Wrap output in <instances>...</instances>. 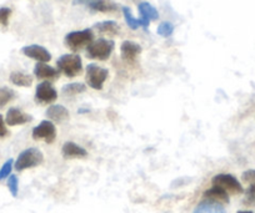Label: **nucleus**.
<instances>
[{
    "mask_svg": "<svg viewBox=\"0 0 255 213\" xmlns=\"http://www.w3.org/2000/svg\"><path fill=\"white\" fill-rule=\"evenodd\" d=\"M75 3H83L92 10L102 11V13H109L118 9L117 4L113 3L112 0H77Z\"/></svg>",
    "mask_w": 255,
    "mask_h": 213,
    "instance_id": "ddd939ff",
    "label": "nucleus"
},
{
    "mask_svg": "<svg viewBox=\"0 0 255 213\" xmlns=\"http://www.w3.org/2000/svg\"><path fill=\"white\" fill-rule=\"evenodd\" d=\"M58 70L61 71L65 76L75 77L80 75L83 70L82 59L78 54H65L61 55L56 61Z\"/></svg>",
    "mask_w": 255,
    "mask_h": 213,
    "instance_id": "f257e3e1",
    "label": "nucleus"
},
{
    "mask_svg": "<svg viewBox=\"0 0 255 213\" xmlns=\"http://www.w3.org/2000/svg\"><path fill=\"white\" fill-rule=\"evenodd\" d=\"M8 188L10 191L11 196L13 197H16L18 196V191H19V181L18 177L15 175H10L8 178Z\"/></svg>",
    "mask_w": 255,
    "mask_h": 213,
    "instance_id": "a878e982",
    "label": "nucleus"
},
{
    "mask_svg": "<svg viewBox=\"0 0 255 213\" xmlns=\"http://www.w3.org/2000/svg\"><path fill=\"white\" fill-rule=\"evenodd\" d=\"M238 213H253L252 211H239Z\"/></svg>",
    "mask_w": 255,
    "mask_h": 213,
    "instance_id": "7c9ffc66",
    "label": "nucleus"
},
{
    "mask_svg": "<svg viewBox=\"0 0 255 213\" xmlns=\"http://www.w3.org/2000/svg\"><path fill=\"white\" fill-rule=\"evenodd\" d=\"M9 80L14 85L21 87H29L33 84V77L30 75L25 74V72H21V71H14V72H11L10 76H9Z\"/></svg>",
    "mask_w": 255,
    "mask_h": 213,
    "instance_id": "6ab92c4d",
    "label": "nucleus"
},
{
    "mask_svg": "<svg viewBox=\"0 0 255 213\" xmlns=\"http://www.w3.org/2000/svg\"><path fill=\"white\" fill-rule=\"evenodd\" d=\"M33 120V117L30 115L25 114L24 111H21L20 109H16V107H11L8 110L5 116V122L9 126H18V125H24L26 122H30Z\"/></svg>",
    "mask_w": 255,
    "mask_h": 213,
    "instance_id": "4468645a",
    "label": "nucleus"
},
{
    "mask_svg": "<svg viewBox=\"0 0 255 213\" xmlns=\"http://www.w3.org/2000/svg\"><path fill=\"white\" fill-rule=\"evenodd\" d=\"M31 136L34 140H43L48 143H53L54 140L56 139L55 125L49 120H44L38 126L34 127Z\"/></svg>",
    "mask_w": 255,
    "mask_h": 213,
    "instance_id": "0eeeda50",
    "label": "nucleus"
},
{
    "mask_svg": "<svg viewBox=\"0 0 255 213\" xmlns=\"http://www.w3.org/2000/svg\"><path fill=\"white\" fill-rule=\"evenodd\" d=\"M85 90H87L85 84H82V82H72V84H68L65 86H63L61 92H63L64 96H75V95L85 92Z\"/></svg>",
    "mask_w": 255,
    "mask_h": 213,
    "instance_id": "412c9836",
    "label": "nucleus"
},
{
    "mask_svg": "<svg viewBox=\"0 0 255 213\" xmlns=\"http://www.w3.org/2000/svg\"><path fill=\"white\" fill-rule=\"evenodd\" d=\"M65 45L73 51H78L80 49L89 46L94 41V33L92 29H84L80 31H72L65 36Z\"/></svg>",
    "mask_w": 255,
    "mask_h": 213,
    "instance_id": "20e7f679",
    "label": "nucleus"
},
{
    "mask_svg": "<svg viewBox=\"0 0 255 213\" xmlns=\"http://www.w3.org/2000/svg\"><path fill=\"white\" fill-rule=\"evenodd\" d=\"M61 155L65 160H72V158H84L88 156V151L83 148L82 146L77 145L74 142L68 141L63 145L61 148Z\"/></svg>",
    "mask_w": 255,
    "mask_h": 213,
    "instance_id": "f8f14e48",
    "label": "nucleus"
},
{
    "mask_svg": "<svg viewBox=\"0 0 255 213\" xmlns=\"http://www.w3.org/2000/svg\"><path fill=\"white\" fill-rule=\"evenodd\" d=\"M194 213H227V212H225L223 205L203 200L202 202L195 207Z\"/></svg>",
    "mask_w": 255,
    "mask_h": 213,
    "instance_id": "a211bd4d",
    "label": "nucleus"
},
{
    "mask_svg": "<svg viewBox=\"0 0 255 213\" xmlns=\"http://www.w3.org/2000/svg\"><path fill=\"white\" fill-rule=\"evenodd\" d=\"M10 15H11L10 8H0V25L8 26Z\"/></svg>",
    "mask_w": 255,
    "mask_h": 213,
    "instance_id": "bb28decb",
    "label": "nucleus"
},
{
    "mask_svg": "<svg viewBox=\"0 0 255 213\" xmlns=\"http://www.w3.org/2000/svg\"><path fill=\"white\" fill-rule=\"evenodd\" d=\"M212 183L213 186L220 187L229 195H242V193H244V188H243L242 183L229 173H219V175L214 176Z\"/></svg>",
    "mask_w": 255,
    "mask_h": 213,
    "instance_id": "39448f33",
    "label": "nucleus"
},
{
    "mask_svg": "<svg viewBox=\"0 0 255 213\" xmlns=\"http://www.w3.org/2000/svg\"><path fill=\"white\" fill-rule=\"evenodd\" d=\"M94 29H97L99 33L108 34V35H117V34L119 33V25H118L115 21L112 20L102 21V23L95 24Z\"/></svg>",
    "mask_w": 255,
    "mask_h": 213,
    "instance_id": "aec40b11",
    "label": "nucleus"
},
{
    "mask_svg": "<svg viewBox=\"0 0 255 213\" xmlns=\"http://www.w3.org/2000/svg\"><path fill=\"white\" fill-rule=\"evenodd\" d=\"M203 200L210 201V202L219 203V205H228L229 203V193L225 192L220 187L213 186L212 188L207 190L203 195Z\"/></svg>",
    "mask_w": 255,
    "mask_h": 213,
    "instance_id": "2eb2a0df",
    "label": "nucleus"
},
{
    "mask_svg": "<svg viewBox=\"0 0 255 213\" xmlns=\"http://www.w3.org/2000/svg\"><path fill=\"white\" fill-rule=\"evenodd\" d=\"M245 195H247L245 196V201H244L245 205H248V206L255 205V183L248 188L247 192H245Z\"/></svg>",
    "mask_w": 255,
    "mask_h": 213,
    "instance_id": "cd10ccee",
    "label": "nucleus"
},
{
    "mask_svg": "<svg viewBox=\"0 0 255 213\" xmlns=\"http://www.w3.org/2000/svg\"><path fill=\"white\" fill-rule=\"evenodd\" d=\"M109 76V71L97 64H89L87 66V82L92 89L102 90L105 80Z\"/></svg>",
    "mask_w": 255,
    "mask_h": 213,
    "instance_id": "423d86ee",
    "label": "nucleus"
},
{
    "mask_svg": "<svg viewBox=\"0 0 255 213\" xmlns=\"http://www.w3.org/2000/svg\"><path fill=\"white\" fill-rule=\"evenodd\" d=\"M21 53L28 58L34 59L38 63H49L51 60V54L44 46L40 45H28L21 49Z\"/></svg>",
    "mask_w": 255,
    "mask_h": 213,
    "instance_id": "1a4fd4ad",
    "label": "nucleus"
},
{
    "mask_svg": "<svg viewBox=\"0 0 255 213\" xmlns=\"http://www.w3.org/2000/svg\"><path fill=\"white\" fill-rule=\"evenodd\" d=\"M139 13H140V20H141V28L148 30L149 23L151 20H158L159 13L151 4L149 3H140L139 4Z\"/></svg>",
    "mask_w": 255,
    "mask_h": 213,
    "instance_id": "9d476101",
    "label": "nucleus"
},
{
    "mask_svg": "<svg viewBox=\"0 0 255 213\" xmlns=\"http://www.w3.org/2000/svg\"><path fill=\"white\" fill-rule=\"evenodd\" d=\"M14 97H15L14 90L9 89V87H0V107L5 106Z\"/></svg>",
    "mask_w": 255,
    "mask_h": 213,
    "instance_id": "5701e85b",
    "label": "nucleus"
},
{
    "mask_svg": "<svg viewBox=\"0 0 255 213\" xmlns=\"http://www.w3.org/2000/svg\"><path fill=\"white\" fill-rule=\"evenodd\" d=\"M13 165H14V161L13 158H9L5 163L3 165V167L0 168V181L5 180L10 176L11 170H13Z\"/></svg>",
    "mask_w": 255,
    "mask_h": 213,
    "instance_id": "393cba45",
    "label": "nucleus"
},
{
    "mask_svg": "<svg viewBox=\"0 0 255 213\" xmlns=\"http://www.w3.org/2000/svg\"><path fill=\"white\" fill-rule=\"evenodd\" d=\"M115 48V44L113 40H108V39H98L94 40L89 46L87 48V56L89 59H94V60L105 61L110 58L113 50Z\"/></svg>",
    "mask_w": 255,
    "mask_h": 213,
    "instance_id": "7ed1b4c3",
    "label": "nucleus"
},
{
    "mask_svg": "<svg viewBox=\"0 0 255 213\" xmlns=\"http://www.w3.org/2000/svg\"><path fill=\"white\" fill-rule=\"evenodd\" d=\"M141 53V46L138 43L134 41L127 40L122 44L120 46V54H122V59L127 63H134L136 56Z\"/></svg>",
    "mask_w": 255,
    "mask_h": 213,
    "instance_id": "9b49d317",
    "label": "nucleus"
},
{
    "mask_svg": "<svg viewBox=\"0 0 255 213\" xmlns=\"http://www.w3.org/2000/svg\"><path fill=\"white\" fill-rule=\"evenodd\" d=\"M123 14H124L125 21H127V24L129 28L133 29V30H136L138 28H140L141 20L140 19L134 18L133 14H131L130 8H128V6H123Z\"/></svg>",
    "mask_w": 255,
    "mask_h": 213,
    "instance_id": "4be33fe9",
    "label": "nucleus"
},
{
    "mask_svg": "<svg viewBox=\"0 0 255 213\" xmlns=\"http://www.w3.org/2000/svg\"><path fill=\"white\" fill-rule=\"evenodd\" d=\"M46 117L49 119V121H55L58 124L61 122H65L67 120H69L70 114L68 111V109L63 105H51L50 107H48L45 112Z\"/></svg>",
    "mask_w": 255,
    "mask_h": 213,
    "instance_id": "dca6fc26",
    "label": "nucleus"
},
{
    "mask_svg": "<svg viewBox=\"0 0 255 213\" xmlns=\"http://www.w3.org/2000/svg\"><path fill=\"white\" fill-rule=\"evenodd\" d=\"M9 135L8 129L5 126V120H4L3 115H0V137L3 139V137H6Z\"/></svg>",
    "mask_w": 255,
    "mask_h": 213,
    "instance_id": "c756f323",
    "label": "nucleus"
},
{
    "mask_svg": "<svg viewBox=\"0 0 255 213\" xmlns=\"http://www.w3.org/2000/svg\"><path fill=\"white\" fill-rule=\"evenodd\" d=\"M43 161L44 155L40 150H38L36 147H29L18 156L14 166H15L16 171H24L28 168L38 167L39 165L43 163Z\"/></svg>",
    "mask_w": 255,
    "mask_h": 213,
    "instance_id": "f03ea898",
    "label": "nucleus"
},
{
    "mask_svg": "<svg viewBox=\"0 0 255 213\" xmlns=\"http://www.w3.org/2000/svg\"><path fill=\"white\" fill-rule=\"evenodd\" d=\"M60 71L45 63H38L34 66V75L40 80H54L59 77Z\"/></svg>",
    "mask_w": 255,
    "mask_h": 213,
    "instance_id": "f3484780",
    "label": "nucleus"
},
{
    "mask_svg": "<svg viewBox=\"0 0 255 213\" xmlns=\"http://www.w3.org/2000/svg\"><path fill=\"white\" fill-rule=\"evenodd\" d=\"M158 34L160 36H163V38H169V36L173 35L174 33V25L171 23H169V21H164V23H161L160 25L158 26Z\"/></svg>",
    "mask_w": 255,
    "mask_h": 213,
    "instance_id": "b1692460",
    "label": "nucleus"
},
{
    "mask_svg": "<svg viewBox=\"0 0 255 213\" xmlns=\"http://www.w3.org/2000/svg\"><path fill=\"white\" fill-rule=\"evenodd\" d=\"M58 99V91L49 81L40 82L35 90V100L39 104H53Z\"/></svg>",
    "mask_w": 255,
    "mask_h": 213,
    "instance_id": "6e6552de",
    "label": "nucleus"
},
{
    "mask_svg": "<svg viewBox=\"0 0 255 213\" xmlns=\"http://www.w3.org/2000/svg\"><path fill=\"white\" fill-rule=\"evenodd\" d=\"M242 180L245 183H250V185H254L255 183V170H248L245 172H243Z\"/></svg>",
    "mask_w": 255,
    "mask_h": 213,
    "instance_id": "c85d7f7f",
    "label": "nucleus"
}]
</instances>
